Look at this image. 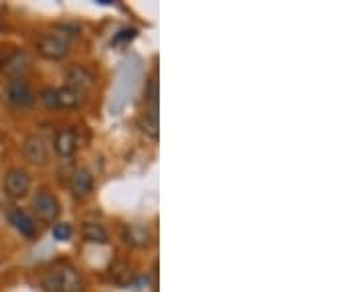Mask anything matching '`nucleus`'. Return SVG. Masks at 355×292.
I'll return each mask as SVG.
<instances>
[{"instance_id":"nucleus-1","label":"nucleus","mask_w":355,"mask_h":292,"mask_svg":"<svg viewBox=\"0 0 355 292\" xmlns=\"http://www.w3.org/2000/svg\"><path fill=\"white\" fill-rule=\"evenodd\" d=\"M42 289L46 292H81L83 280L76 268L65 265L48 270L42 279Z\"/></svg>"},{"instance_id":"nucleus-2","label":"nucleus","mask_w":355,"mask_h":292,"mask_svg":"<svg viewBox=\"0 0 355 292\" xmlns=\"http://www.w3.org/2000/svg\"><path fill=\"white\" fill-rule=\"evenodd\" d=\"M36 50L42 58L51 60V62H60L64 60L65 55L69 53V40H65L64 36H60L58 32L51 34H44L40 36L36 42Z\"/></svg>"},{"instance_id":"nucleus-3","label":"nucleus","mask_w":355,"mask_h":292,"mask_svg":"<svg viewBox=\"0 0 355 292\" xmlns=\"http://www.w3.org/2000/svg\"><path fill=\"white\" fill-rule=\"evenodd\" d=\"M2 184H4V194L10 200H22L30 191L32 178H30V174L26 172L24 168H10L4 174V182Z\"/></svg>"},{"instance_id":"nucleus-4","label":"nucleus","mask_w":355,"mask_h":292,"mask_svg":"<svg viewBox=\"0 0 355 292\" xmlns=\"http://www.w3.org/2000/svg\"><path fill=\"white\" fill-rule=\"evenodd\" d=\"M32 212L36 214L38 219L46 221V223H53L60 217V202L58 198L50 194L48 190H40L34 198H32Z\"/></svg>"},{"instance_id":"nucleus-5","label":"nucleus","mask_w":355,"mask_h":292,"mask_svg":"<svg viewBox=\"0 0 355 292\" xmlns=\"http://www.w3.org/2000/svg\"><path fill=\"white\" fill-rule=\"evenodd\" d=\"M6 101L16 109H28L36 101V95L26 79H10L6 85Z\"/></svg>"},{"instance_id":"nucleus-6","label":"nucleus","mask_w":355,"mask_h":292,"mask_svg":"<svg viewBox=\"0 0 355 292\" xmlns=\"http://www.w3.org/2000/svg\"><path fill=\"white\" fill-rule=\"evenodd\" d=\"M22 154L32 166H46L50 160V148L48 142L40 135H28L22 144Z\"/></svg>"},{"instance_id":"nucleus-7","label":"nucleus","mask_w":355,"mask_h":292,"mask_svg":"<svg viewBox=\"0 0 355 292\" xmlns=\"http://www.w3.org/2000/svg\"><path fill=\"white\" fill-rule=\"evenodd\" d=\"M65 81H67V87H73V89L81 91V93L95 87L93 71L81 64H71L65 69Z\"/></svg>"},{"instance_id":"nucleus-8","label":"nucleus","mask_w":355,"mask_h":292,"mask_svg":"<svg viewBox=\"0 0 355 292\" xmlns=\"http://www.w3.org/2000/svg\"><path fill=\"white\" fill-rule=\"evenodd\" d=\"M123 239L135 249H146L153 243V231L144 223H127L123 227Z\"/></svg>"},{"instance_id":"nucleus-9","label":"nucleus","mask_w":355,"mask_h":292,"mask_svg":"<svg viewBox=\"0 0 355 292\" xmlns=\"http://www.w3.org/2000/svg\"><path fill=\"white\" fill-rule=\"evenodd\" d=\"M8 221L12 223V227L26 237V239H34L36 237V233H38V229H36V219L30 216L28 212L24 209H20V207H14L8 212Z\"/></svg>"},{"instance_id":"nucleus-10","label":"nucleus","mask_w":355,"mask_h":292,"mask_svg":"<svg viewBox=\"0 0 355 292\" xmlns=\"http://www.w3.org/2000/svg\"><path fill=\"white\" fill-rule=\"evenodd\" d=\"M28 69H30V58L24 50H16L8 58H4L2 71L10 79H24V74Z\"/></svg>"},{"instance_id":"nucleus-11","label":"nucleus","mask_w":355,"mask_h":292,"mask_svg":"<svg viewBox=\"0 0 355 292\" xmlns=\"http://www.w3.org/2000/svg\"><path fill=\"white\" fill-rule=\"evenodd\" d=\"M53 151L62 158H71L77 151V135L71 128H60L53 137Z\"/></svg>"},{"instance_id":"nucleus-12","label":"nucleus","mask_w":355,"mask_h":292,"mask_svg":"<svg viewBox=\"0 0 355 292\" xmlns=\"http://www.w3.org/2000/svg\"><path fill=\"white\" fill-rule=\"evenodd\" d=\"M67 184H69V190L76 198H85L93 191V176L87 168H76Z\"/></svg>"},{"instance_id":"nucleus-13","label":"nucleus","mask_w":355,"mask_h":292,"mask_svg":"<svg viewBox=\"0 0 355 292\" xmlns=\"http://www.w3.org/2000/svg\"><path fill=\"white\" fill-rule=\"evenodd\" d=\"M139 128L142 130V135H146L148 139L158 140V137H160V117H158V109L146 107V111L140 114Z\"/></svg>"},{"instance_id":"nucleus-14","label":"nucleus","mask_w":355,"mask_h":292,"mask_svg":"<svg viewBox=\"0 0 355 292\" xmlns=\"http://www.w3.org/2000/svg\"><path fill=\"white\" fill-rule=\"evenodd\" d=\"M81 235L87 243L93 245H105L109 243V231L105 229V225L97 223V221H85L81 227Z\"/></svg>"},{"instance_id":"nucleus-15","label":"nucleus","mask_w":355,"mask_h":292,"mask_svg":"<svg viewBox=\"0 0 355 292\" xmlns=\"http://www.w3.org/2000/svg\"><path fill=\"white\" fill-rule=\"evenodd\" d=\"M83 95L85 93L64 85V87L58 89V107L60 109H77L83 103Z\"/></svg>"},{"instance_id":"nucleus-16","label":"nucleus","mask_w":355,"mask_h":292,"mask_svg":"<svg viewBox=\"0 0 355 292\" xmlns=\"http://www.w3.org/2000/svg\"><path fill=\"white\" fill-rule=\"evenodd\" d=\"M109 270H111V279L119 286H128L130 284V280H132V268H130L127 261H114Z\"/></svg>"},{"instance_id":"nucleus-17","label":"nucleus","mask_w":355,"mask_h":292,"mask_svg":"<svg viewBox=\"0 0 355 292\" xmlns=\"http://www.w3.org/2000/svg\"><path fill=\"white\" fill-rule=\"evenodd\" d=\"M40 103L48 109V111H58V89L55 87H44L38 93Z\"/></svg>"},{"instance_id":"nucleus-18","label":"nucleus","mask_w":355,"mask_h":292,"mask_svg":"<svg viewBox=\"0 0 355 292\" xmlns=\"http://www.w3.org/2000/svg\"><path fill=\"white\" fill-rule=\"evenodd\" d=\"M144 95H146V105H150L153 109H158V81H156V77L148 79Z\"/></svg>"},{"instance_id":"nucleus-19","label":"nucleus","mask_w":355,"mask_h":292,"mask_svg":"<svg viewBox=\"0 0 355 292\" xmlns=\"http://www.w3.org/2000/svg\"><path fill=\"white\" fill-rule=\"evenodd\" d=\"M51 233H53V237L58 239V241H69L71 239V235H73V229L69 223H55L53 229H51Z\"/></svg>"},{"instance_id":"nucleus-20","label":"nucleus","mask_w":355,"mask_h":292,"mask_svg":"<svg viewBox=\"0 0 355 292\" xmlns=\"http://www.w3.org/2000/svg\"><path fill=\"white\" fill-rule=\"evenodd\" d=\"M137 36V30H125V32H121V36H116V42H121V40H132Z\"/></svg>"},{"instance_id":"nucleus-21","label":"nucleus","mask_w":355,"mask_h":292,"mask_svg":"<svg viewBox=\"0 0 355 292\" xmlns=\"http://www.w3.org/2000/svg\"><path fill=\"white\" fill-rule=\"evenodd\" d=\"M2 67H4V55H2V51H0V71H2Z\"/></svg>"}]
</instances>
